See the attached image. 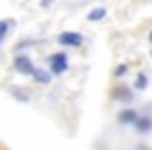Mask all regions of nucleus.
<instances>
[{
    "mask_svg": "<svg viewBox=\"0 0 152 150\" xmlns=\"http://www.w3.org/2000/svg\"><path fill=\"white\" fill-rule=\"evenodd\" d=\"M48 65H50V71L54 75H63L67 71V67H69V61H67V56L63 52H56V54H52L48 59Z\"/></svg>",
    "mask_w": 152,
    "mask_h": 150,
    "instance_id": "f257e3e1",
    "label": "nucleus"
},
{
    "mask_svg": "<svg viewBox=\"0 0 152 150\" xmlns=\"http://www.w3.org/2000/svg\"><path fill=\"white\" fill-rule=\"evenodd\" d=\"M58 42H61L63 46L79 48V46L83 44V38H81V34H77V31H65V34L58 36Z\"/></svg>",
    "mask_w": 152,
    "mask_h": 150,
    "instance_id": "f03ea898",
    "label": "nucleus"
},
{
    "mask_svg": "<svg viewBox=\"0 0 152 150\" xmlns=\"http://www.w3.org/2000/svg\"><path fill=\"white\" fill-rule=\"evenodd\" d=\"M15 71L25 73V75H31L36 69H34V65H31V61H29L27 56H17V59H15Z\"/></svg>",
    "mask_w": 152,
    "mask_h": 150,
    "instance_id": "7ed1b4c3",
    "label": "nucleus"
},
{
    "mask_svg": "<svg viewBox=\"0 0 152 150\" xmlns=\"http://www.w3.org/2000/svg\"><path fill=\"white\" fill-rule=\"evenodd\" d=\"M133 125H135V129L140 133H148L150 131V117H137Z\"/></svg>",
    "mask_w": 152,
    "mask_h": 150,
    "instance_id": "20e7f679",
    "label": "nucleus"
},
{
    "mask_svg": "<svg viewBox=\"0 0 152 150\" xmlns=\"http://www.w3.org/2000/svg\"><path fill=\"white\" fill-rule=\"evenodd\" d=\"M137 117H140L137 110H123V113L119 115V121H121V123H135Z\"/></svg>",
    "mask_w": 152,
    "mask_h": 150,
    "instance_id": "39448f33",
    "label": "nucleus"
},
{
    "mask_svg": "<svg viewBox=\"0 0 152 150\" xmlns=\"http://www.w3.org/2000/svg\"><path fill=\"white\" fill-rule=\"evenodd\" d=\"M115 98H117L119 102H131V90H127V88H119V90L115 92Z\"/></svg>",
    "mask_w": 152,
    "mask_h": 150,
    "instance_id": "423d86ee",
    "label": "nucleus"
},
{
    "mask_svg": "<svg viewBox=\"0 0 152 150\" xmlns=\"http://www.w3.org/2000/svg\"><path fill=\"white\" fill-rule=\"evenodd\" d=\"M104 17H106V11H104V9H94V11H90V15H88L90 21H100V19H104Z\"/></svg>",
    "mask_w": 152,
    "mask_h": 150,
    "instance_id": "0eeeda50",
    "label": "nucleus"
},
{
    "mask_svg": "<svg viewBox=\"0 0 152 150\" xmlns=\"http://www.w3.org/2000/svg\"><path fill=\"white\" fill-rule=\"evenodd\" d=\"M7 31H9V23L7 21H0V44H2V40L7 38Z\"/></svg>",
    "mask_w": 152,
    "mask_h": 150,
    "instance_id": "6e6552de",
    "label": "nucleus"
},
{
    "mask_svg": "<svg viewBox=\"0 0 152 150\" xmlns=\"http://www.w3.org/2000/svg\"><path fill=\"white\" fill-rule=\"evenodd\" d=\"M31 75H34L36 79H40L42 83H48V75H46V73H42V71H34Z\"/></svg>",
    "mask_w": 152,
    "mask_h": 150,
    "instance_id": "1a4fd4ad",
    "label": "nucleus"
},
{
    "mask_svg": "<svg viewBox=\"0 0 152 150\" xmlns=\"http://www.w3.org/2000/svg\"><path fill=\"white\" fill-rule=\"evenodd\" d=\"M135 88H137V90H144V88H146V75H144V73L137 75V83H135Z\"/></svg>",
    "mask_w": 152,
    "mask_h": 150,
    "instance_id": "9d476101",
    "label": "nucleus"
},
{
    "mask_svg": "<svg viewBox=\"0 0 152 150\" xmlns=\"http://www.w3.org/2000/svg\"><path fill=\"white\" fill-rule=\"evenodd\" d=\"M13 94H15V96H17V98H21V100H23V102H25V100H27V94H23V92H19V90H13Z\"/></svg>",
    "mask_w": 152,
    "mask_h": 150,
    "instance_id": "9b49d317",
    "label": "nucleus"
},
{
    "mask_svg": "<svg viewBox=\"0 0 152 150\" xmlns=\"http://www.w3.org/2000/svg\"><path fill=\"white\" fill-rule=\"evenodd\" d=\"M123 73H125V65H121V67L115 71V75H117V77H119V75H123Z\"/></svg>",
    "mask_w": 152,
    "mask_h": 150,
    "instance_id": "f8f14e48",
    "label": "nucleus"
}]
</instances>
